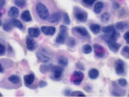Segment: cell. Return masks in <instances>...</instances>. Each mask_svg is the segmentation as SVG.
<instances>
[{
	"instance_id": "obj_48",
	"label": "cell",
	"mask_w": 129,
	"mask_h": 97,
	"mask_svg": "<svg viewBox=\"0 0 129 97\" xmlns=\"http://www.w3.org/2000/svg\"><path fill=\"white\" fill-rule=\"evenodd\" d=\"M4 71V69L2 65V64L0 63V73H3Z\"/></svg>"
},
{
	"instance_id": "obj_16",
	"label": "cell",
	"mask_w": 129,
	"mask_h": 97,
	"mask_svg": "<svg viewBox=\"0 0 129 97\" xmlns=\"http://www.w3.org/2000/svg\"><path fill=\"white\" fill-rule=\"evenodd\" d=\"M36 56L39 61H40L41 62L44 64L48 63L51 61V59L49 57L46 56L45 55L41 53H39V52L36 53Z\"/></svg>"
},
{
	"instance_id": "obj_51",
	"label": "cell",
	"mask_w": 129,
	"mask_h": 97,
	"mask_svg": "<svg viewBox=\"0 0 129 97\" xmlns=\"http://www.w3.org/2000/svg\"><path fill=\"white\" fill-rule=\"evenodd\" d=\"M3 96V95H2V94L0 92V96Z\"/></svg>"
},
{
	"instance_id": "obj_44",
	"label": "cell",
	"mask_w": 129,
	"mask_h": 97,
	"mask_svg": "<svg viewBox=\"0 0 129 97\" xmlns=\"http://www.w3.org/2000/svg\"><path fill=\"white\" fill-rule=\"evenodd\" d=\"M120 8V5L117 2H113L112 5V8L114 10H117Z\"/></svg>"
},
{
	"instance_id": "obj_41",
	"label": "cell",
	"mask_w": 129,
	"mask_h": 97,
	"mask_svg": "<svg viewBox=\"0 0 129 97\" xmlns=\"http://www.w3.org/2000/svg\"><path fill=\"white\" fill-rule=\"evenodd\" d=\"M59 31L62 32H68V28L64 25H61L59 26Z\"/></svg>"
},
{
	"instance_id": "obj_46",
	"label": "cell",
	"mask_w": 129,
	"mask_h": 97,
	"mask_svg": "<svg viewBox=\"0 0 129 97\" xmlns=\"http://www.w3.org/2000/svg\"><path fill=\"white\" fill-rule=\"evenodd\" d=\"M71 90L69 89H66L64 90V93L67 96H70V94H71Z\"/></svg>"
},
{
	"instance_id": "obj_12",
	"label": "cell",
	"mask_w": 129,
	"mask_h": 97,
	"mask_svg": "<svg viewBox=\"0 0 129 97\" xmlns=\"http://www.w3.org/2000/svg\"><path fill=\"white\" fill-rule=\"evenodd\" d=\"M107 44V46L109 50L113 53H116L119 50V48L121 46L120 43L116 42V41L109 40L106 42Z\"/></svg>"
},
{
	"instance_id": "obj_25",
	"label": "cell",
	"mask_w": 129,
	"mask_h": 97,
	"mask_svg": "<svg viewBox=\"0 0 129 97\" xmlns=\"http://www.w3.org/2000/svg\"><path fill=\"white\" fill-rule=\"evenodd\" d=\"M52 67V65L51 64H43L40 66L39 70L42 74H45L51 70Z\"/></svg>"
},
{
	"instance_id": "obj_27",
	"label": "cell",
	"mask_w": 129,
	"mask_h": 97,
	"mask_svg": "<svg viewBox=\"0 0 129 97\" xmlns=\"http://www.w3.org/2000/svg\"><path fill=\"white\" fill-rule=\"evenodd\" d=\"M67 45L71 48H74L77 45L76 40L73 37H69L67 40Z\"/></svg>"
},
{
	"instance_id": "obj_14",
	"label": "cell",
	"mask_w": 129,
	"mask_h": 97,
	"mask_svg": "<svg viewBox=\"0 0 129 97\" xmlns=\"http://www.w3.org/2000/svg\"><path fill=\"white\" fill-rule=\"evenodd\" d=\"M68 36V32H62L59 31L55 38V41L58 44H63L66 42Z\"/></svg>"
},
{
	"instance_id": "obj_49",
	"label": "cell",
	"mask_w": 129,
	"mask_h": 97,
	"mask_svg": "<svg viewBox=\"0 0 129 97\" xmlns=\"http://www.w3.org/2000/svg\"><path fill=\"white\" fill-rule=\"evenodd\" d=\"M2 9H3V7L0 6V18H1L2 17V15H3L2 13H1V10H2Z\"/></svg>"
},
{
	"instance_id": "obj_13",
	"label": "cell",
	"mask_w": 129,
	"mask_h": 97,
	"mask_svg": "<svg viewBox=\"0 0 129 97\" xmlns=\"http://www.w3.org/2000/svg\"><path fill=\"white\" fill-rule=\"evenodd\" d=\"M23 79L25 85L26 86L29 87L34 82L35 79V76L33 73H31L29 74L24 75Z\"/></svg>"
},
{
	"instance_id": "obj_21",
	"label": "cell",
	"mask_w": 129,
	"mask_h": 97,
	"mask_svg": "<svg viewBox=\"0 0 129 97\" xmlns=\"http://www.w3.org/2000/svg\"><path fill=\"white\" fill-rule=\"evenodd\" d=\"M128 23L127 21H122L117 22L115 24V26L116 29H117V30H118L120 31H123L128 26Z\"/></svg>"
},
{
	"instance_id": "obj_35",
	"label": "cell",
	"mask_w": 129,
	"mask_h": 97,
	"mask_svg": "<svg viewBox=\"0 0 129 97\" xmlns=\"http://www.w3.org/2000/svg\"><path fill=\"white\" fill-rule=\"evenodd\" d=\"M14 4L18 7L23 8L26 5V2L25 0H14Z\"/></svg>"
},
{
	"instance_id": "obj_3",
	"label": "cell",
	"mask_w": 129,
	"mask_h": 97,
	"mask_svg": "<svg viewBox=\"0 0 129 97\" xmlns=\"http://www.w3.org/2000/svg\"><path fill=\"white\" fill-rule=\"evenodd\" d=\"M72 33L75 35H77L81 38H84V39H90L91 38V35L89 34L87 29L83 26H76L72 29Z\"/></svg>"
},
{
	"instance_id": "obj_36",
	"label": "cell",
	"mask_w": 129,
	"mask_h": 97,
	"mask_svg": "<svg viewBox=\"0 0 129 97\" xmlns=\"http://www.w3.org/2000/svg\"><path fill=\"white\" fill-rule=\"evenodd\" d=\"M117 82H118V84H119V85L121 87H125L127 84V82L126 79H125V78H119L117 80Z\"/></svg>"
},
{
	"instance_id": "obj_29",
	"label": "cell",
	"mask_w": 129,
	"mask_h": 97,
	"mask_svg": "<svg viewBox=\"0 0 129 97\" xmlns=\"http://www.w3.org/2000/svg\"><path fill=\"white\" fill-rule=\"evenodd\" d=\"M111 17V14L108 12H105L103 13L100 17V20L103 23H106L109 21Z\"/></svg>"
},
{
	"instance_id": "obj_24",
	"label": "cell",
	"mask_w": 129,
	"mask_h": 97,
	"mask_svg": "<svg viewBox=\"0 0 129 97\" xmlns=\"http://www.w3.org/2000/svg\"><path fill=\"white\" fill-rule=\"evenodd\" d=\"M10 22L11 23V24L20 29H22L23 28V25L22 23L18 19H17L16 18H12L10 20Z\"/></svg>"
},
{
	"instance_id": "obj_39",
	"label": "cell",
	"mask_w": 129,
	"mask_h": 97,
	"mask_svg": "<svg viewBox=\"0 0 129 97\" xmlns=\"http://www.w3.org/2000/svg\"><path fill=\"white\" fill-rule=\"evenodd\" d=\"M47 85V83L46 81L43 80H40L38 82V86L40 88H43L45 86H46Z\"/></svg>"
},
{
	"instance_id": "obj_15",
	"label": "cell",
	"mask_w": 129,
	"mask_h": 97,
	"mask_svg": "<svg viewBox=\"0 0 129 97\" xmlns=\"http://www.w3.org/2000/svg\"><path fill=\"white\" fill-rule=\"evenodd\" d=\"M112 84L113 88V90L112 92L113 95L119 96H121V94H120V93H121L125 92V91L124 89L120 88L118 87V86L117 85L115 81H112Z\"/></svg>"
},
{
	"instance_id": "obj_9",
	"label": "cell",
	"mask_w": 129,
	"mask_h": 97,
	"mask_svg": "<svg viewBox=\"0 0 129 97\" xmlns=\"http://www.w3.org/2000/svg\"><path fill=\"white\" fill-rule=\"evenodd\" d=\"M62 14L60 12H54L49 16L48 21L51 23H57L61 19Z\"/></svg>"
},
{
	"instance_id": "obj_17",
	"label": "cell",
	"mask_w": 129,
	"mask_h": 97,
	"mask_svg": "<svg viewBox=\"0 0 129 97\" xmlns=\"http://www.w3.org/2000/svg\"><path fill=\"white\" fill-rule=\"evenodd\" d=\"M19 15V10L16 7H12L8 12V16L12 18H16Z\"/></svg>"
},
{
	"instance_id": "obj_11",
	"label": "cell",
	"mask_w": 129,
	"mask_h": 97,
	"mask_svg": "<svg viewBox=\"0 0 129 97\" xmlns=\"http://www.w3.org/2000/svg\"><path fill=\"white\" fill-rule=\"evenodd\" d=\"M42 32L45 35H53L56 31L55 27L51 26H42L40 28Z\"/></svg>"
},
{
	"instance_id": "obj_18",
	"label": "cell",
	"mask_w": 129,
	"mask_h": 97,
	"mask_svg": "<svg viewBox=\"0 0 129 97\" xmlns=\"http://www.w3.org/2000/svg\"><path fill=\"white\" fill-rule=\"evenodd\" d=\"M29 36L32 37H38L40 34V30L38 27H29L28 29Z\"/></svg>"
},
{
	"instance_id": "obj_2",
	"label": "cell",
	"mask_w": 129,
	"mask_h": 97,
	"mask_svg": "<svg viewBox=\"0 0 129 97\" xmlns=\"http://www.w3.org/2000/svg\"><path fill=\"white\" fill-rule=\"evenodd\" d=\"M73 15L75 19L80 22H86L88 18L87 12L82 8L79 7H74L73 8Z\"/></svg>"
},
{
	"instance_id": "obj_47",
	"label": "cell",
	"mask_w": 129,
	"mask_h": 97,
	"mask_svg": "<svg viewBox=\"0 0 129 97\" xmlns=\"http://www.w3.org/2000/svg\"><path fill=\"white\" fill-rule=\"evenodd\" d=\"M6 3V0H0V6L3 7L5 5Z\"/></svg>"
},
{
	"instance_id": "obj_5",
	"label": "cell",
	"mask_w": 129,
	"mask_h": 97,
	"mask_svg": "<svg viewBox=\"0 0 129 97\" xmlns=\"http://www.w3.org/2000/svg\"><path fill=\"white\" fill-rule=\"evenodd\" d=\"M119 36V33L116 31V29L112 32L111 33L109 34H106L101 35L100 37L103 39L105 42H107L109 40H114L116 41L118 37Z\"/></svg>"
},
{
	"instance_id": "obj_38",
	"label": "cell",
	"mask_w": 129,
	"mask_h": 97,
	"mask_svg": "<svg viewBox=\"0 0 129 97\" xmlns=\"http://www.w3.org/2000/svg\"><path fill=\"white\" fill-rule=\"evenodd\" d=\"M96 0H82V2L88 6H91L94 4Z\"/></svg>"
},
{
	"instance_id": "obj_19",
	"label": "cell",
	"mask_w": 129,
	"mask_h": 97,
	"mask_svg": "<svg viewBox=\"0 0 129 97\" xmlns=\"http://www.w3.org/2000/svg\"><path fill=\"white\" fill-rule=\"evenodd\" d=\"M21 19L26 22H29L32 21V17L29 10H25L21 15Z\"/></svg>"
},
{
	"instance_id": "obj_50",
	"label": "cell",
	"mask_w": 129,
	"mask_h": 97,
	"mask_svg": "<svg viewBox=\"0 0 129 97\" xmlns=\"http://www.w3.org/2000/svg\"><path fill=\"white\" fill-rule=\"evenodd\" d=\"M2 22L1 20L0 19V26H2Z\"/></svg>"
},
{
	"instance_id": "obj_4",
	"label": "cell",
	"mask_w": 129,
	"mask_h": 97,
	"mask_svg": "<svg viewBox=\"0 0 129 97\" xmlns=\"http://www.w3.org/2000/svg\"><path fill=\"white\" fill-rule=\"evenodd\" d=\"M50 70L53 74V79L58 80L61 77L64 71V69L60 66H54L52 67Z\"/></svg>"
},
{
	"instance_id": "obj_42",
	"label": "cell",
	"mask_w": 129,
	"mask_h": 97,
	"mask_svg": "<svg viewBox=\"0 0 129 97\" xmlns=\"http://www.w3.org/2000/svg\"><path fill=\"white\" fill-rule=\"evenodd\" d=\"M84 89L87 91V92H90L92 91V86L90 85V84H86L85 86H84Z\"/></svg>"
},
{
	"instance_id": "obj_28",
	"label": "cell",
	"mask_w": 129,
	"mask_h": 97,
	"mask_svg": "<svg viewBox=\"0 0 129 97\" xmlns=\"http://www.w3.org/2000/svg\"><path fill=\"white\" fill-rule=\"evenodd\" d=\"M116 28L114 27V26L110 25H108L106 26H104L102 28V31L106 34H109L111 33L112 32H113Z\"/></svg>"
},
{
	"instance_id": "obj_43",
	"label": "cell",
	"mask_w": 129,
	"mask_h": 97,
	"mask_svg": "<svg viewBox=\"0 0 129 97\" xmlns=\"http://www.w3.org/2000/svg\"><path fill=\"white\" fill-rule=\"evenodd\" d=\"M129 32L128 31H127L126 32H125L124 33V34H123V38L125 39V40L126 41V43L128 44V42H129V40H128V36H129Z\"/></svg>"
},
{
	"instance_id": "obj_45",
	"label": "cell",
	"mask_w": 129,
	"mask_h": 97,
	"mask_svg": "<svg viewBox=\"0 0 129 97\" xmlns=\"http://www.w3.org/2000/svg\"><path fill=\"white\" fill-rule=\"evenodd\" d=\"M76 66L78 69H80L81 70H84L85 69V68H84V66L82 64H81L80 63H79V62L76 63Z\"/></svg>"
},
{
	"instance_id": "obj_30",
	"label": "cell",
	"mask_w": 129,
	"mask_h": 97,
	"mask_svg": "<svg viewBox=\"0 0 129 97\" xmlns=\"http://www.w3.org/2000/svg\"><path fill=\"white\" fill-rule=\"evenodd\" d=\"M82 52L85 54H89L91 53L92 51V46L89 44H84L81 48Z\"/></svg>"
},
{
	"instance_id": "obj_7",
	"label": "cell",
	"mask_w": 129,
	"mask_h": 97,
	"mask_svg": "<svg viewBox=\"0 0 129 97\" xmlns=\"http://www.w3.org/2000/svg\"><path fill=\"white\" fill-rule=\"evenodd\" d=\"M84 74L81 71H75L72 75V80L75 85H79L82 83L84 79Z\"/></svg>"
},
{
	"instance_id": "obj_32",
	"label": "cell",
	"mask_w": 129,
	"mask_h": 97,
	"mask_svg": "<svg viewBox=\"0 0 129 97\" xmlns=\"http://www.w3.org/2000/svg\"><path fill=\"white\" fill-rule=\"evenodd\" d=\"M121 54L126 59L129 58V46L128 45H125L122 48L121 52Z\"/></svg>"
},
{
	"instance_id": "obj_40",
	"label": "cell",
	"mask_w": 129,
	"mask_h": 97,
	"mask_svg": "<svg viewBox=\"0 0 129 97\" xmlns=\"http://www.w3.org/2000/svg\"><path fill=\"white\" fill-rule=\"evenodd\" d=\"M6 52V47L5 45L0 43V56H3Z\"/></svg>"
},
{
	"instance_id": "obj_23",
	"label": "cell",
	"mask_w": 129,
	"mask_h": 97,
	"mask_svg": "<svg viewBox=\"0 0 129 97\" xmlns=\"http://www.w3.org/2000/svg\"><path fill=\"white\" fill-rule=\"evenodd\" d=\"M104 7V4L102 2H98L96 3L94 6V12L95 14H98L100 13Z\"/></svg>"
},
{
	"instance_id": "obj_34",
	"label": "cell",
	"mask_w": 129,
	"mask_h": 97,
	"mask_svg": "<svg viewBox=\"0 0 129 97\" xmlns=\"http://www.w3.org/2000/svg\"><path fill=\"white\" fill-rule=\"evenodd\" d=\"M62 16L63 17V23L66 25H69L71 23V20H70L69 15L67 13L63 12V14H62Z\"/></svg>"
},
{
	"instance_id": "obj_33",
	"label": "cell",
	"mask_w": 129,
	"mask_h": 97,
	"mask_svg": "<svg viewBox=\"0 0 129 97\" xmlns=\"http://www.w3.org/2000/svg\"><path fill=\"white\" fill-rule=\"evenodd\" d=\"M2 27L5 31H10L13 29V25L10 22H6L2 25Z\"/></svg>"
},
{
	"instance_id": "obj_31",
	"label": "cell",
	"mask_w": 129,
	"mask_h": 97,
	"mask_svg": "<svg viewBox=\"0 0 129 97\" xmlns=\"http://www.w3.org/2000/svg\"><path fill=\"white\" fill-rule=\"evenodd\" d=\"M58 62L60 65L67 66L69 63L68 59L64 56H60L58 58Z\"/></svg>"
},
{
	"instance_id": "obj_26",
	"label": "cell",
	"mask_w": 129,
	"mask_h": 97,
	"mask_svg": "<svg viewBox=\"0 0 129 97\" xmlns=\"http://www.w3.org/2000/svg\"><path fill=\"white\" fill-rule=\"evenodd\" d=\"M90 29L94 34H97L100 32L101 27L98 24L92 23L90 26Z\"/></svg>"
},
{
	"instance_id": "obj_10",
	"label": "cell",
	"mask_w": 129,
	"mask_h": 97,
	"mask_svg": "<svg viewBox=\"0 0 129 97\" xmlns=\"http://www.w3.org/2000/svg\"><path fill=\"white\" fill-rule=\"evenodd\" d=\"M26 47L28 51L32 52L35 50L36 46V43L35 42L33 37L30 36H27L26 37Z\"/></svg>"
},
{
	"instance_id": "obj_8",
	"label": "cell",
	"mask_w": 129,
	"mask_h": 97,
	"mask_svg": "<svg viewBox=\"0 0 129 97\" xmlns=\"http://www.w3.org/2000/svg\"><path fill=\"white\" fill-rule=\"evenodd\" d=\"M94 53L96 56L99 58H103L105 54L104 48L99 44L95 43L93 45Z\"/></svg>"
},
{
	"instance_id": "obj_20",
	"label": "cell",
	"mask_w": 129,
	"mask_h": 97,
	"mask_svg": "<svg viewBox=\"0 0 129 97\" xmlns=\"http://www.w3.org/2000/svg\"><path fill=\"white\" fill-rule=\"evenodd\" d=\"M8 80L13 84H18L21 82V78L17 75L12 74L8 77Z\"/></svg>"
},
{
	"instance_id": "obj_37",
	"label": "cell",
	"mask_w": 129,
	"mask_h": 97,
	"mask_svg": "<svg viewBox=\"0 0 129 97\" xmlns=\"http://www.w3.org/2000/svg\"><path fill=\"white\" fill-rule=\"evenodd\" d=\"M71 96H86V95L82 92L81 91H79V90H77V91H73L70 94Z\"/></svg>"
},
{
	"instance_id": "obj_6",
	"label": "cell",
	"mask_w": 129,
	"mask_h": 97,
	"mask_svg": "<svg viewBox=\"0 0 129 97\" xmlns=\"http://www.w3.org/2000/svg\"><path fill=\"white\" fill-rule=\"evenodd\" d=\"M124 62L121 59L116 60L115 63V71L118 75H121L124 73L125 71Z\"/></svg>"
},
{
	"instance_id": "obj_1",
	"label": "cell",
	"mask_w": 129,
	"mask_h": 97,
	"mask_svg": "<svg viewBox=\"0 0 129 97\" xmlns=\"http://www.w3.org/2000/svg\"><path fill=\"white\" fill-rule=\"evenodd\" d=\"M35 12L39 18L42 21L47 20L50 16L48 8L41 2L36 3L35 5Z\"/></svg>"
},
{
	"instance_id": "obj_22",
	"label": "cell",
	"mask_w": 129,
	"mask_h": 97,
	"mask_svg": "<svg viewBox=\"0 0 129 97\" xmlns=\"http://www.w3.org/2000/svg\"><path fill=\"white\" fill-rule=\"evenodd\" d=\"M99 75V71L96 68H92L88 71V76L91 79H97Z\"/></svg>"
}]
</instances>
